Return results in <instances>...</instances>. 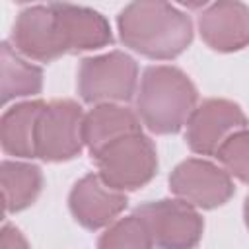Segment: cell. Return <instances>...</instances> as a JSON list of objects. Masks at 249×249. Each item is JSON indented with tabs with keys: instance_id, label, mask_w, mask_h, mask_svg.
Segmentation results:
<instances>
[{
	"instance_id": "cell-6",
	"label": "cell",
	"mask_w": 249,
	"mask_h": 249,
	"mask_svg": "<svg viewBox=\"0 0 249 249\" xmlns=\"http://www.w3.org/2000/svg\"><path fill=\"white\" fill-rule=\"evenodd\" d=\"M134 214L142 218L158 249H195L204 231L196 208L179 198L144 202L136 206Z\"/></svg>"
},
{
	"instance_id": "cell-8",
	"label": "cell",
	"mask_w": 249,
	"mask_h": 249,
	"mask_svg": "<svg viewBox=\"0 0 249 249\" xmlns=\"http://www.w3.org/2000/svg\"><path fill=\"white\" fill-rule=\"evenodd\" d=\"M247 124L249 119L237 103L222 97H210L198 103L191 113L185 124V140L191 152L216 158L222 144L235 132L247 128Z\"/></svg>"
},
{
	"instance_id": "cell-15",
	"label": "cell",
	"mask_w": 249,
	"mask_h": 249,
	"mask_svg": "<svg viewBox=\"0 0 249 249\" xmlns=\"http://www.w3.org/2000/svg\"><path fill=\"white\" fill-rule=\"evenodd\" d=\"M0 183H2V198L4 212L16 214L29 208L43 189V173L39 165L4 160L0 167Z\"/></svg>"
},
{
	"instance_id": "cell-1",
	"label": "cell",
	"mask_w": 249,
	"mask_h": 249,
	"mask_svg": "<svg viewBox=\"0 0 249 249\" xmlns=\"http://www.w3.org/2000/svg\"><path fill=\"white\" fill-rule=\"evenodd\" d=\"M119 37L130 51L152 58L171 60L193 43V21L177 6L158 0L126 4L117 16Z\"/></svg>"
},
{
	"instance_id": "cell-9",
	"label": "cell",
	"mask_w": 249,
	"mask_h": 249,
	"mask_svg": "<svg viewBox=\"0 0 249 249\" xmlns=\"http://www.w3.org/2000/svg\"><path fill=\"white\" fill-rule=\"evenodd\" d=\"M10 41L14 51L39 62H53L66 54L51 4L23 8L14 21Z\"/></svg>"
},
{
	"instance_id": "cell-14",
	"label": "cell",
	"mask_w": 249,
	"mask_h": 249,
	"mask_svg": "<svg viewBox=\"0 0 249 249\" xmlns=\"http://www.w3.org/2000/svg\"><path fill=\"white\" fill-rule=\"evenodd\" d=\"M47 107L45 101H21L8 107L0 119V144L8 156L37 158V123Z\"/></svg>"
},
{
	"instance_id": "cell-10",
	"label": "cell",
	"mask_w": 249,
	"mask_h": 249,
	"mask_svg": "<svg viewBox=\"0 0 249 249\" xmlns=\"http://www.w3.org/2000/svg\"><path fill=\"white\" fill-rule=\"evenodd\" d=\"M126 195L111 189L99 177V173L84 175L74 183L68 195L72 218L89 231L109 228L113 222H117V216L126 208Z\"/></svg>"
},
{
	"instance_id": "cell-4",
	"label": "cell",
	"mask_w": 249,
	"mask_h": 249,
	"mask_svg": "<svg viewBox=\"0 0 249 249\" xmlns=\"http://www.w3.org/2000/svg\"><path fill=\"white\" fill-rule=\"evenodd\" d=\"M138 84V64L123 51L88 56L78 68V93L89 105L126 103Z\"/></svg>"
},
{
	"instance_id": "cell-16",
	"label": "cell",
	"mask_w": 249,
	"mask_h": 249,
	"mask_svg": "<svg viewBox=\"0 0 249 249\" xmlns=\"http://www.w3.org/2000/svg\"><path fill=\"white\" fill-rule=\"evenodd\" d=\"M2 58V103L6 105L18 97H33L43 89V70L23 60L14 47L4 41L0 49Z\"/></svg>"
},
{
	"instance_id": "cell-19",
	"label": "cell",
	"mask_w": 249,
	"mask_h": 249,
	"mask_svg": "<svg viewBox=\"0 0 249 249\" xmlns=\"http://www.w3.org/2000/svg\"><path fill=\"white\" fill-rule=\"evenodd\" d=\"M0 249H31V247L16 226L4 224L0 231Z\"/></svg>"
},
{
	"instance_id": "cell-17",
	"label": "cell",
	"mask_w": 249,
	"mask_h": 249,
	"mask_svg": "<svg viewBox=\"0 0 249 249\" xmlns=\"http://www.w3.org/2000/svg\"><path fill=\"white\" fill-rule=\"evenodd\" d=\"M97 249H154L152 235L134 212L113 222L97 239Z\"/></svg>"
},
{
	"instance_id": "cell-13",
	"label": "cell",
	"mask_w": 249,
	"mask_h": 249,
	"mask_svg": "<svg viewBox=\"0 0 249 249\" xmlns=\"http://www.w3.org/2000/svg\"><path fill=\"white\" fill-rule=\"evenodd\" d=\"M142 132L138 115L119 103L95 105L84 117V142L91 160L115 140Z\"/></svg>"
},
{
	"instance_id": "cell-7",
	"label": "cell",
	"mask_w": 249,
	"mask_h": 249,
	"mask_svg": "<svg viewBox=\"0 0 249 249\" xmlns=\"http://www.w3.org/2000/svg\"><path fill=\"white\" fill-rule=\"evenodd\" d=\"M169 191L193 208L212 210L226 204L233 193V181L224 167L200 158L183 160L169 173Z\"/></svg>"
},
{
	"instance_id": "cell-20",
	"label": "cell",
	"mask_w": 249,
	"mask_h": 249,
	"mask_svg": "<svg viewBox=\"0 0 249 249\" xmlns=\"http://www.w3.org/2000/svg\"><path fill=\"white\" fill-rule=\"evenodd\" d=\"M243 220H245V226L249 230V195L245 196V202H243Z\"/></svg>"
},
{
	"instance_id": "cell-5",
	"label": "cell",
	"mask_w": 249,
	"mask_h": 249,
	"mask_svg": "<svg viewBox=\"0 0 249 249\" xmlns=\"http://www.w3.org/2000/svg\"><path fill=\"white\" fill-rule=\"evenodd\" d=\"M84 117L82 105L74 99L49 101L37 123V158L58 163L80 156L86 146Z\"/></svg>"
},
{
	"instance_id": "cell-12",
	"label": "cell",
	"mask_w": 249,
	"mask_h": 249,
	"mask_svg": "<svg viewBox=\"0 0 249 249\" xmlns=\"http://www.w3.org/2000/svg\"><path fill=\"white\" fill-rule=\"evenodd\" d=\"M66 54L95 51L113 43V31L105 16L88 6L51 2Z\"/></svg>"
},
{
	"instance_id": "cell-2",
	"label": "cell",
	"mask_w": 249,
	"mask_h": 249,
	"mask_svg": "<svg viewBox=\"0 0 249 249\" xmlns=\"http://www.w3.org/2000/svg\"><path fill=\"white\" fill-rule=\"evenodd\" d=\"M196 101V86L181 68L156 64L142 72L136 115L154 134H175L187 124Z\"/></svg>"
},
{
	"instance_id": "cell-11",
	"label": "cell",
	"mask_w": 249,
	"mask_h": 249,
	"mask_svg": "<svg viewBox=\"0 0 249 249\" xmlns=\"http://www.w3.org/2000/svg\"><path fill=\"white\" fill-rule=\"evenodd\" d=\"M202 41L218 53H235L249 45V6L237 0H220L198 16Z\"/></svg>"
},
{
	"instance_id": "cell-3",
	"label": "cell",
	"mask_w": 249,
	"mask_h": 249,
	"mask_svg": "<svg viewBox=\"0 0 249 249\" xmlns=\"http://www.w3.org/2000/svg\"><path fill=\"white\" fill-rule=\"evenodd\" d=\"M99 177L115 191H138L158 173V152L144 132L128 134L93 158Z\"/></svg>"
},
{
	"instance_id": "cell-18",
	"label": "cell",
	"mask_w": 249,
	"mask_h": 249,
	"mask_svg": "<svg viewBox=\"0 0 249 249\" xmlns=\"http://www.w3.org/2000/svg\"><path fill=\"white\" fill-rule=\"evenodd\" d=\"M216 158L230 173V177L249 185V128L230 136L218 150Z\"/></svg>"
}]
</instances>
